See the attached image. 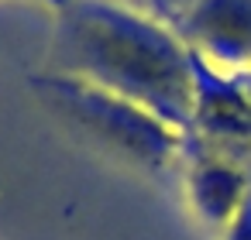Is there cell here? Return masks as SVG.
Here are the masks:
<instances>
[{
  "mask_svg": "<svg viewBox=\"0 0 251 240\" xmlns=\"http://www.w3.org/2000/svg\"><path fill=\"white\" fill-rule=\"evenodd\" d=\"M151 4H155L158 11H165V0H151Z\"/></svg>",
  "mask_w": 251,
  "mask_h": 240,
  "instance_id": "7",
  "label": "cell"
},
{
  "mask_svg": "<svg viewBox=\"0 0 251 240\" xmlns=\"http://www.w3.org/2000/svg\"><path fill=\"white\" fill-rule=\"evenodd\" d=\"M55 7L52 72L103 86L189 134L196 110L193 48L114 0H59Z\"/></svg>",
  "mask_w": 251,
  "mask_h": 240,
  "instance_id": "1",
  "label": "cell"
},
{
  "mask_svg": "<svg viewBox=\"0 0 251 240\" xmlns=\"http://www.w3.org/2000/svg\"><path fill=\"white\" fill-rule=\"evenodd\" d=\"M186 189H189L193 209L206 223L224 230L251 192L244 172L230 158H220V154H193L186 168Z\"/></svg>",
  "mask_w": 251,
  "mask_h": 240,
  "instance_id": "4",
  "label": "cell"
},
{
  "mask_svg": "<svg viewBox=\"0 0 251 240\" xmlns=\"http://www.w3.org/2000/svg\"><path fill=\"white\" fill-rule=\"evenodd\" d=\"M224 240H251V192H248L244 206L237 209V216L227 223V230H224Z\"/></svg>",
  "mask_w": 251,
  "mask_h": 240,
  "instance_id": "5",
  "label": "cell"
},
{
  "mask_svg": "<svg viewBox=\"0 0 251 240\" xmlns=\"http://www.w3.org/2000/svg\"><path fill=\"white\" fill-rule=\"evenodd\" d=\"M186 35L193 52L213 69H251V0H196Z\"/></svg>",
  "mask_w": 251,
  "mask_h": 240,
  "instance_id": "3",
  "label": "cell"
},
{
  "mask_svg": "<svg viewBox=\"0 0 251 240\" xmlns=\"http://www.w3.org/2000/svg\"><path fill=\"white\" fill-rule=\"evenodd\" d=\"M230 79L237 83V89L248 96V103H251V69H244V72H230Z\"/></svg>",
  "mask_w": 251,
  "mask_h": 240,
  "instance_id": "6",
  "label": "cell"
},
{
  "mask_svg": "<svg viewBox=\"0 0 251 240\" xmlns=\"http://www.w3.org/2000/svg\"><path fill=\"white\" fill-rule=\"evenodd\" d=\"M31 89L66 131L134 168L162 172L179 158L186 144V134L151 110L86 79L49 69L42 76H31Z\"/></svg>",
  "mask_w": 251,
  "mask_h": 240,
  "instance_id": "2",
  "label": "cell"
},
{
  "mask_svg": "<svg viewBox=\"0 0 251 240\" xmlns=\"http://www.w3.org/2000/svg\"><path fill=\"white\" fill-rule=\"evenodd\" d=\"M55 4H59V0H55Z\"/></svg>",
  "mask_w": 251,
  "mask_h": 240,
  "instance_id": "8",
  "label": "cell"
}]
</instances>
